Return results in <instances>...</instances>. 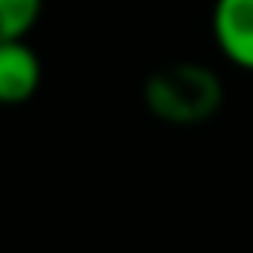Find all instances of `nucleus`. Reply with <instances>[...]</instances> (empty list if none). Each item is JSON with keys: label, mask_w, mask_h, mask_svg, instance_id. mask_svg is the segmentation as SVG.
I'll return each mask as SVG.
<instances>
[{"label": "nucleus", "mask_w": 253, "mask_h": 253, "mask_svg": "<svg viewBox=\"0 0 253 253\" xmlns=\"http://www.w3.org/2000/svg\"><path fill=\"white\" fill-rule=\"evenodd\" d=\"M42 87V59L39 52L18 39V42H0V104H25Z\"/></svg>", "instance_id": "nucleus-3"}, {"label": "nucleus", "mask_w": 253, "mask_h": 253, "mask_svg": "<svg viewBox=\"0 0 253 253\" xmlns=\"http://www.w3.org/2000/svg\"><path fill=\"white\" fill-rule=\"evenodd\" d=\"M45 0H0V42L28 39L42 18Z\"/></svg>", "instance_id": "nucleus-4"}, {"label": "nucleus", "mask_w": 253, "mask_h": 253, "mask_svg": "<svg viewBox=\"0 0 253 253\" xmlns=\"http://www.w3.org/2000/svg\"><path fill=\"white\" fill-rule=\"evenodd\" d=\"M222 80L205 63H170L142 84L146 108L167 125H201L222 108Z\"/></svg>", "instance_id": "nucleus-1"}, {"label": "nucleus", "mask_w": 253, "mask_h": 253, "mask_svg": "<svg viewBox=\"0 0 253 253\" xmlns=\"http://www.w3.org/2000/svg\"><path fill=\"white\" fill-rule=\"evenodd\" d=\"M211 39L232 66L253 73V0H215Z\"/></svg>", "instance_id": "nucleus-2"}]
</instances>
